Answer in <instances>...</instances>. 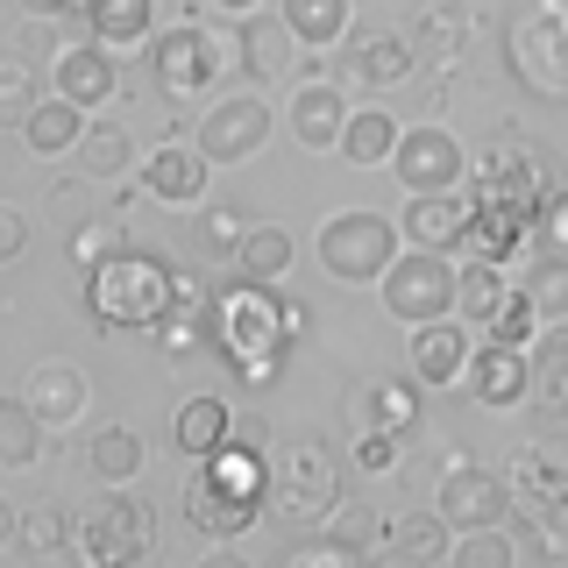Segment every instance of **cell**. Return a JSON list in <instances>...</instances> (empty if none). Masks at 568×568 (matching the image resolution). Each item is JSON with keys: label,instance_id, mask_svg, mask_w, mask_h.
I'll return each mask as SVG.
<instances>
[{"label": "cell", "instance_id": "obj_1", "mask_svg": "<svg viewBox=\"0 0 568 568\" xmlns=\"http://www.w3.org/2000/svg\"><path fill=\"white\" fill-rule=\"evenodd\" d=\"M206 342L242 390H263L284 369V348H292V334H284V298L271 284H248V277L221 284L213 306H206Z\"/></svg>", "mask_w": 568, "mask_h": 568}, {"label": "cell", "instance_id": "obj_2", "mask_svg": "<svg viewBox=\"0 0 568 568\" xmlns=\"http://www.w3.org/2000/svg\"><path fill=\"white\" fill-rule=\"evenodd\" d=\"M178 306H185V271H171L164 256H150L135 242L121 256H106L100 271H85V313L106 334H156Z\"/></svg>", "mask_w": 568, "mask_h": 568}, {"label": "cell", "instance_id": "obj_3", "mask_svg": "<svg viewBox=\"0 0 568 568\" xmlns=\"http://www.w3.org/2000/svg\"><path fill=\"white\" fill-rule=\"evenodd\" d=\"M227 71H242V22H227V14H185V22L156 29L150 36V79L164 100H213V85L227 79Z\"/></svg>", "mask_w": 568, "mask_h": 568}, {"label": "cell", "instance_id": "obj_4", "mask_svg": "<svg viewBox=\"0 0 568 568\" xmlns=\"http://www.w3.org/2000/svg\"><path fill=\"white\" fill-rule=\"evenodd\" d=\"M156 555V505L129 484H100L93 505L71 511V561L79 568H142Z\"/></svg>", "mask_w": 568, "mask_h": 568}, {"label": "cell", "instance_id": "obj_5", "mask_svg": "<svg viewBox=\"0 0 568 568\" xmlns=\"http://www.w3.org/2000/svg\"><path fill=\"white\" fill-rule=\"evenodd\" d=\"M505 484H511V511L540 526V547H547V555H561V547H568V426L547 419L540 434L511 455V476H505Z\"/></svg>", "mask_w": 568, "mask_h": 568}, {"label": "cell", "instance_id": "obj_6", "mask_svg": "<svg viewBox=\"0 0 568 568\" xmlns=\"http://www.w3.org/2000/svg\"><path fill=\"white\" fill-rule=\"evenodd\" d=\"M271 505L292 526H320L334 505H342V455L320 434H292L271 448Z\"/></svg>", "mask_w": 568, "mask_h": 568}, {"label": "cell", "instance_id": "obj_7", "mask_svg": "<svg viewBox=\"0 0 568 568\" xmlns=\"http://www.w3.org/2000/svg\"><path fill=\"white\" fill-rule=\"evenodd\" d=\"M505 64L532 100H568V0H526L505 29Z\"/></svg>", "mask_w": 568, "mask_h": 568}, {"label": "cell", "instance_id": "obj_8", "mask_svg": "<svg viewBox=\"0 0 568 568\" xmlns=\"http://www.w3.org/2000/svg\"><path fill=\"white\" fill-rule=\"evenodd\" d=\"M398 248H405V235H398V221H390V213L348 206V213H327V221H320L313 256H320V271H327L334 284H377Z\"/></svg>", "mask_w": 568, "mask_h": 568}, {"label": "cell", "instance_id": "obj_9", "mask_svg": "<svg viewBox=\"0 0 568 568\" xmlns=\"http://www.w3.org/2000/svg\"><path fill=\"white\" fill-rule=\"evenodd\" d=\"M469 200H497V206H526L540 213L547 192H555V164H547V150H532L519 135H497L484 156H469Z\"/></svg>", "mask_w": 568, "mask_h": 568}, {"label": "cell", "instance_id": "obj_10", "mask_svg": "<svg viewBox=\"0 0 568 568\" xmlns=\"http://www.w3.org/2000/svg\"><path fill=\"white\" fill-rule=\"evenodd\" d=\"M455 256H434V248H398L390 271L377 277L384 292V313L398 327H426V320H448L455 313Z\"/></svg>", "mask_w": 568, "mask_h": 568}, {"label": "cell", "instance_id": "obj_11", "mask_svg": "<svg viewBox=\"0 0 568 568\" xmlns=\"http://www.w3.org/2000/svg\"><path fill=\"white\" fill-rule=\"evenodd\" d=\"M271 100L263 93H213L200 106V121H192V142H200V156L213 171L221 164H248V156L271 142Z\"/></svg>", "mask_w": 568, "mask_h": 568}, {"label": "cell", "instance_id": "obj_12", "mask_svg": "<svg viewBox=\"0 0 568 568\" xmlns=\"http://www.w3.org/2000/svg\"><path fill=\"white\" fill-rule=\"evenodd\" d=\"M390 178L405 192H462L469 185V150L448 129H405L390 150Z\"/></svg>", "mask_w": 568, "mask_h": 568}, {"label": "cell", "instance_id": "obj_13", "mask_svg": "<svg viewBox=\"0 0 568 568\" xmlns=\"http://www.w3.org/2000/svg\"><path fill=\"white\" fill-rule=\"evenodd\" d=\"M434 511L455 532L505 526L511 519V484L497 469H476V462H448V476H440V490H434Z\"/></svg>", "mask_w": 568, "mask_h": 568}, {"label": "cell", "instance_id": "obj_14", "mask_svg": "<svg viewBox=\"0 0 568 568\" xmlns=\"http://www.w3.org/2000/svg\"><path fill=\"white\" fill-rule=\"evenodd\" d=\"M476 342H484V334H469V327H462V313L413 327V342H405V363H413L419 390H455L462 377H469V355H476Z\"/></svg>", "mask_w": 568, "mask_h": 568}, {"label": "cell", "instance_id": "obj_15", "mask_svg": "<svg viewBox=\"0 0 568 568\" xmlns=\"http://www.w3.org/2000/svg\"><path fill=\"white\" fill-rule=\"evenodd\" d=\"M348 114H355V106L342 93V79H298L292 100H284V129H292V142H298V150H313V156L342 150Z\"/></svg>", "mask_w": 568, "mask_h": 568}, {"label": "cell", "instance_id": "obj_16", "mask_svg": "<svg viewBox=\"0 0 568 568\" xmlns=\"http://www.w3.org/2000/svg\"><path fill=\"white\" fill-rule=\"evenodd\" d=\"M462 390H469L484 413H511V405H526V398H532V355H526V348H511V342H476Z\"/></svg>", "mask_w": 568, "mask_h": 568}, {"label": "cell", "instance_id": "obj_17", "mask_svg": "<svg viewBox=\"0 0 568 568\" xmlns=\"http://www.w3.org/2000/svg\"><path fill=\"white\" fill-rule=\"evenodd\" d=\"M135 178H142V192H150L156 206H206L213 164L200 156V142H156V150L135 164Z\"/></svg>", "mask_w": 568, "mask_h": 568}, {"label": "cell", "instance_id": "obj_18", "mask_svg": "<svg viewBox=\"0 0 568 568\" xmlns=\"http://www.w3.org/2000/svg\"><path fill=\"white\" fill-rule=\"evenodd\" d=\"M22 398H29V413L43 419L50 434H64V426H79V419H85V405H93V384H85V369H79V363L50 355V363H36L29 377H22Z\"/></svg>", "mask_w": 568, "mask_h": 568}, {"label": "cell", "instance_id": "obj_19", "mask_svg": "<svg viewBox=\"0 0 568 568\" xmlns=\"http://www.w3.org/2000/svg\"><path fill=\"white\" fill-rule=\"evenodd\" d=\"M58 93L79 100L85 114L114 106V93H121V50H106L100 36H85V43H64V50H58Z\"/></svg>", "mask_w": 568, "mask_h": 568}, {"label": "cell", "instance_id": "obj_20", "mask_svg": "<svg viewBox=\"0 0 568 568\" xmlns=\"http://www.w3.org/2000/svg\"><path fill=\"white\" fill-rule=\"evenodd\" d=\"M469 200V192H462ZM532 221L540 213L526 206H497V200H469V221H462V256H484V263H511L532 242Z\"/></svg>", "mask_w": 568, "mask_h": 568}, {"label": "cell", "instance_id": "obj_21", "mask_svg": "<svg viewBox=\"0 0 568 568\" xmlns=\"http://www.w3.org/2000/svg\"><path fill=\"white\" fill-rule=\"evenodd\" d=\"M178 511H185V526H192V532H206V540H235V532H248V526L263 519V505H248V497L221 490L206 469H192V476H185V490H178Z\"/></svg>", "mask_w": 568, "mask_h": 568}, {"label": "cell", "instance_id": "obj_22", "mask_svg": "<svg viewBox=\"0 0 568 568\" xmlns=\"http://www.w3.org/2000/svg\"><path fill=\"white\" fill-rule=\"evenodd\" d=\"M462 221H469V200H462V192H405L398 235H405V248L455 256V248H462Z\"/></svg>", "mask_w": 568, "mask_h": 568}, {"label": "cell", "instance_id": "obj_23", "mask_svg": "<svg viewBox=\"0 0 568 568\" xmlns=\"http://www.w3.org/2000/svg\"><path fill=\"white\" fill-rule=\"evenodd\" d=\"M306 64V43L284 29V14H248L242 22V71L256 85H284L292 71Z\"/></svg>", "mask_w": 568, "mask_h": 568}, {"label": "cell", "instance_id": "obj_24", "mask_svg": "<svg viewBox=\"0 0 568 568\" xmlns=\"http://www.w3.org/2000/svg\"><path fill=\"white\" fill-rule=\"evenodd\" d=\"M85 121H93V114H85L79 100L43 93V100L29 106V121H22V150H29V156H43V164H50V156H79Z\"/></svg>", "mask_w": 568, "mask_h": 568}, {"label": "cell", "instance_id": "obj_25", "mask_svg": "<svg viewBox=\"0 0 568 568\" xmlns=\"http://www.w3.org/2000/svg\"><path fill=\"white\" fill-rule=\"evenodd\" d=\"M526 355H532V405L555 426H568V320H547Z\"/></svg>", "mask_w": 568, "mask_h": 568}, {"label": "cell", "instance_id": "obj_26", "mask_svg": "<svg viewBox=\"0 0 568 568\" xmlns=\"http://www.w3.org/2000/svg\"><path fill=\"white\" fill-rule=\"evenodd\" d=\"M419 71V43L413 36H398V29H369V36H355V64H348V79H363V85H405Z\"/></svg>", "mask_w": 568, "mask_h": 568}, {"label": "cell", "instance_id": "obj_27", "mask_svg": "<svg viewBox=\"0 0 568 568\" xmlns=\"http://www.w3.org/2000/svg\"><path fill=\"white\" fill-rule=\"evenodd\" d=\"M85 36H100L106 50H150L156 36V0H85Z\"/></svg>", "mask_w": 568, "mask_h": 568}, {"label": "cell", "instance_id": "obj_28", "mask_svg": "<svg viewBox=\"0 0 568 568\" xmlns=\"http://www.w3.org/2000/svg\"><path fill=\"white\" fill-rule=\"evenodd\" d=\"M227 426H235V405H227V398H185L171 413V448L192 455V462H206V455L227 448Z\"/></svg>", "mask_w": 568, "mask_h": 568}, {"label": "cell", "instance_id": "obj_29", "mask_svg": "<svg viewBox=\"0 0 568 568\" xmlns=\"http://www.w3.org/2000/svg\"><path fill=\"white\" fill-rule=\"evenodd\" d=\"M355 426L413 434V426H419V377H369L363 398H355Z\"/></svg>", "mask_w": 568, "mask_h": 568}, {"label": "cell", "instance_id": "obj_30", "mask_svg": "<svg viewBox=\"0 0 568 568\" xmlns=\"http://www.w3.org/2000/svg\"><path fill=\"white\" fill-rule=\"evenodd\" d=\"M298 263V242L284 235L277 221H248V235L235 242V256H227V271L248 277V284H277L284 271Z\"/></svg>", "mask_w": 568, "mask_h": 568}, {"label": "cell", "instance_id": "obj_31", "mask_svg": "<svg viewBox=\"0 0 568 568\" xmlns=\"http://www.w3.org/2000/svg\"><path fill=\"white\" fill-rule=\"evenodd\" d=\"M277 14L306 50H334V43H348V29H355V0H284Z\"/></svg>", "mask_w": 568, "mask_h": 568}, {"label": "cell", "instance_id": "obj_32", "mask_svg": "<svg viewBox=\"0 0 568 568\" xmlns=\"http://www.w3.org/2000/svg\"><path fill=\"white\" fill-rule=\"evenodd\" d=\"M135 164H142V156H135V135L121 129L114 114H93V121H85V142H79V171L85 178H100V185H106V178H121V171H135Z\"/></svg>", "mask_w": 568, "mask_h": 568}, {"label": "cell", "instance_id": "obj_33", "mask_svg": "<svg viewBox=\"0 0 568 568\" xmlns=\"http://www.w3.org/2000/svg\"><path fill=\"white\" fill-rule=\"evenodd\" d=\"M398 114H384V106H355L348 114V129H342V156L355 171H377V164H390V150H398Z\"/></svg>", "mask_w": 568, "mask_h": 568}, {"label": "cell", "instance_id": "obj_34", "mask_svg": "<svg viewBox=\"0 0 568 568\" xmlns=\"http://www.w3.org/2000/svg\"><path fill=\"white\" fill-rule=\"evenodd\" d=\"M511 298V284H505V263H484V256H462V271H455V313L462 320H484L497 313Z\"/></svg>", "mask_w": 568, "mask_h": 568}, {"label": "cell", "instance_id": "obj_35", "mask_svg": "<svg viewBox=\"0 0 568 568\" xmlns=\"http://www.w3.org/2000/svg\"><path fill=\"white\" fill-rule=\"evenodd\" d=\"M448 540H455V526L440 519V511H405V519H390V547L413 568H440L448 561Z\"/></svg>", "mask_w": 568, "mask_h": 568}, {"label": "cell", "instance_id": "obj_36", "mask_svg": "<svg viewBox=\"0 0 568 568\" xmlns=\"http://www.w3.org/2000/svg\"><path fill=\"white\" fill-rule=\"evenodd\" d=\"M85 462H93L100 484H135L142 476V434L135 426H100V434L85 440Z\"/></svg>", "mask_w": 568, "mask_h": 568}, {"label": "cell", "instance_id": "obj_37", "mask_svg": "<svg viewBox=\"0 0 568 568\" xmlns=\"http://www.w3.org/2000/svg\"><path fill=\"white\" fill-rule=\"evenodd\" d=\"M43 440H50V426L29 413V398H0V462H8V469L43 462Z\"/></svg>", "mask_w": 568, "mask_h": 568}, {"label": "cell", "instance_id": "obj_38", "mask_svg": "<svg viewBox=\"0 0 568 568\" xmlns=\"http://www.w3.org/2000/svg\"><path fill=\"white\" fill-rule=\"evenodd\" d=\"M320 526H327V540H342V547H363V555H369L377 540H390V519H384L377 505H369V497H342V505H334Z\"/></svg>", "mask_w": 568, "mask_h": 568}, {"label": "cell", "instance_id": "obj_39", "mask_svg": "<svg viewBox=\"0 0 568 568\" xmlns=\"http://www.w3.org/2000/svg\"><path fill=\"white\" fill-rule=\"evenodd\" d=\"M440 568H519V547H511L505 526H476V532H455L448 540V561Z\"/></svg>", "mask_w": 568, "mask_h": 568}, {"label": "cell", "instance_id": "obj_40", "mask_svg": "<svg viewBox=\"0 0 568 568\" xmlns=\"http://www.w3.org/2000/svg\"><path fill=\"white\" fill-rule=\"evenodd\" d=\"M14 547H22L29 561H50L58 547H71V511L64 505H29L22 526H14Z\"/></svg>", "mask_w": 568, "mask_h": 568}, {"label": "cell", "instance_id": "obj_41", "mask_svg": "<svg viewBox=\"0 0 568 568\" xmlns=\"http://www.w3.org/2000/svg\"><path fill=\"white\" fill-rule=\"evenodd\" d=\"M547 320H540V306H532V298L519 292V284H511V298L505 306H497L490 320H484V342H511V348H532V334H540Z\"/></svg>", "mask_w": 568, "mask_h": 568}, {"label": "cell", "instance_id": "obj_42", "mask_svg": "<svg viewBox=\"0 0 568 568\" xmlns=\"http://www.w3.org/2000/svg\"><path fill=\"white\" fill-rule=\"evenodd\" d=\"M519 292L540 306V320H568V256H547V248H540V263L526 271Z\"/></svg>", "mask_w": 568, "mask_h": 568}, {"label": "cell", "instance_id": "obj_43", "mask_svg": "<svg viewBox=\"0 0 568 568\" xmlns=\"http://www.w3.org/2000/svg\"><path fill=\"white\" fill-rule=\"evenodd\" d=\"M36 100H43V79H36V64H29V58H0V121H14V129H22Z\"/></svg>", "mask_w": 568, "mask_h": 568}, {"label": "cell", "instance_id": "obj_44", "mask_svg": "<svg viewBox=\"0 0 568 568\" xmlns=\"http://www.w3.org/2000/svg\"><path fill=\"white\" fill-rule=\"evenodd\" d=\"M413 43H419V50H434V58H455V50L469 43V8H426Z\"/></svg>", "mask_w": 568, "mask_h": 568}, {"label": "cell", "instance_id": "obj_45", "mask_svg": "<svg viewBox=\"0 0 568 568\" xmlns=\"http://www.w3.org/2000/svg\"><path fill=\"white\" fill-rule=\"evenodd\" d=\"M277 568H369V555H363V547H342V540H327V532H320V540L284 547Z\"/></svg>", "mask_w": 568, "mask_h": 568}, {"label": "cell", "instance_id": "obj_46", "mask_svg": "<svg viewBox=\"0 0 568 568\" xmlns=\"http://www.w3.org/2000/svg\"><path fill=\"white\" fill-rule=\"evenodd\" d=\"M398 448H405V434H377V426H355L348 462H355L363 476H390V469H398Z\"/></svg>", "mask_w": 568, "mask_h": 568}, {"label": "cell", "instance_id": "obj_47", "mask_svg": "<svg viewBox=\"0 0 568 568\" xmlns=\"http://www.w3.org/2000/svg\"><path fill=\"white\" fill-rule=\"evenodd\" d=\"M121 248H129V235H121V227H106V221H85L79 235H71V256H79V271H100L106 256H121Z\"/></svg>", "mask_w": 568, "mask_h": 568}, {"label": "cell", "instance_id": "obj_48", "mask_svg": "<svg viewBox=\"0 0 568 568\" xmlns=\"http://www.w3.org/2000/svg\"><path fill=\"white\" fill-rule=\"evenodd\" d=\"M200 342H206V313L200 306H178L164 327H156V348H164V355H192Z\"/></svg>", "mask_w": 568, "mask_h": 568}, {"label": "cell", "instance_id": "obj_49", "mask_svg": "<svg viewBox=\"0 0 568 568\" xmlns=\"http://www.w3.org/2000/svg\"><path fill=\"white\" fill-rule=\"evenodd\" d=\"M242 235H248V221H242L235 206H206V213H200V242L213 248V256H235Z\"/></svg>", "mask_w": 568, "mask_h": 568}, {"label": "cell", "instance_id": "obj_50", "mask_svg": "<svg viewBox=\"0 0 568 568\" xmlns=\"http://www.w3.org/2000/svg\"><path fill=\"white\" fill-rule=\"evenodd\" d=\"M532 242L547 248V256H568V192L555 185L547 192V206H540V221H532Z\"/></svg>", "mask_w": 568, "mask_h": 568}, {"label": "cell", "instance_id": "obj_51", "mask_svg": "<svg viewBox=\"0 0 568 568\" xmlns=\"http://www.w3.org/2000/svg\"><path fill=\"white\" fill-rule=\"evenodd\" d=\"M22 248H29V213L14 200H0V263H14Z\"/></svg>", "mask_w": 568, "mask_h": 568}, {"label": "cell", "instance_id": "obj_52", "mask_svg": "<svg viewBox=\"0 0 568 568\" xmlns=\"http://www.w3.org/2000/svg\"><path fill=\"white\" fill-rule=\"evenodd\" d=\"M227 440H242V448H256V455H271V448H277V440H271V419H263V413H235Z\"/></svg>", "mask_w": 568, "mask_h": 568}, {"label": "cell", "instance_id": "obj_53", "mask_svg": "<svg viewBox=\"0 0 568 568\" xmlns=\"http://www.w3.org/2000/svg\"><path fill=\"white\" fill-rule=\"evenodd\" d=\"M192 568H256V561H248V555H242L235 540H213V547H206V555L192 561Z\"/></svg>", "mask_w": 568, "mask_h": 568}, {"label": "cell", "instance_id": "obj_54", "mask_svg": "<svg viewBox=\"0 0 568 568\" xmlns=\"http://www.w3.org/2000/svg\"><path fill=\"white\" fill-rule=\"evenodd\" d=\"M313 327V306H306V298H284V334H292V342H298V334H306Z\"/></svg>", "mask_w": 568, "mask_h": 568}, {"label": "cell", "instance_id": "obj_55", "mask_svg": "<svg viewBox=\"0 0 568 568\" xmlns=\"http://www.w3.org/2000/svg\"><path fill=\"white\" fill-rule=\"evenodd\" d=\"M206 8H213V14H227V22H248L263 0H206Z\"/></svg>", "mask_w": 568, "mask_h": 568}, {"label": "cell", "instance_id": "obj_56", "mask_svg": "<svg viewBox=\"0 0 568 568\" xmlns=\"http://www.w3.org/2000/svg\"><path fill=\"white\" fill-rule=\"evenodd\" d=\"M14 526H22V511H14L8 497H0V547H14Z\"/></svg>", "mask_w": 568, "mask_h": 568}]
</instances>
